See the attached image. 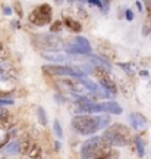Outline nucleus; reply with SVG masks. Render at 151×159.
Here are the masks:
<instances>
[{
	"label": "nucleus",
	"instance_id": "nucleus-3",
	"mask_svg": "<svg viewBox=\"0 0 151 159\" xmlns=\"http://www.w3.org/2000/svg\"><path fill=\"white\" fill-rule=\"evenodd\" d=\"M32 41L38 49H43L45 52L60 50L65 46L63 40L54 34H35L32 37Z\"/></svg>",
	"mask_w": 151,
	"mask_h": 159
},
{
	"label": "nucleus",
	"instance_id": "nucleus-7",
	"mask_svg": "<svg viewBox=\"0 0 151 159\" xmlns=\"http://www.w3.org/2000/svg\"><path fill=\"white\" fill-rule=\"evenodd\" d=\"M101 142H103L101 137H97V136L90 137V139L82 144V148H81V158L82 159H93L95 152H97V149H98V146L101 144Z\"/></svg>",
	"mask_w": 151,
	"mask_h": 159
},
{
	"label": "nucleus",
	"instance_id": "nucleus-16",
	"mask_svg": "<svg viewBox=\"0 0 151 159\" xmlns=\"http://www.w3.org/2000/svg\"><path fill=\"white\" fill-rule=\"evenodd\" d=\"M37 114H38L40 124H43V125L47 124V116H45V111H44V109H43V108H38V109H37Z\"/></svg>",
	"mask_w": 151,
	"mask_h": 159
},
{
	"label": "nucleus",
	"instance_id": "nucleus-17",
	"mask_svg": "<svg viewBox=\"0 0 151 159\" xmlns=\"http://www.w3.org/2000/svg\"><path fill=\"white\" fill-rule=\"evenodd\" d=\"M53 128H54V133H56V136L59 137V139H62L63 137V133H62V127H60V122L59 121H54V124H53Z\"/></svg>",
	"mask_w": 151,
	"mask_h": 159
},
{
	"label": "nucleus",
	"instance_id": "nucleus-24",
	"mask_svg": "<svg viewBox=\"0 0 151 159\" xmlns=\"http://www.w3.org/2000/svg\"><path fill=\"white\" fill-rule=\"evenodd\" d=\"M125 15H126V19H128V21H132V19H134V13H132L131 9H126V11H125Z\"/></svg>",
	"mask_w": 151,
	"mask_h": 159
},
{
	"label": "nucleus",
	"instance_id": "nucleus-18",
	"mask_svg": "<svg viewBox=\"0 0 151 159\" xmlns=\"http://www.w3.org/2000/svg\"><path fill=\"white\" fill-rule=\"evenodd\" d=\"M60 30H62V22H60V21H56L54 24H51V25H50V31H51V33H59Z\"/></svg>",
	"mask_w": 151,
	"mask_h": 159
},
{
	"label": "nucleus",
	"instance_id": "nucleus-23",
	"mask_svg": "<svg viewBox=\"0 0 151 159\" xmlns=\"http://www.w3.org/2000/svg\"><path fill=\"white\" fill-rule=\"evenodd\" d=\"M5 105H13V100H11V99H0V108L5 106Z\"/></svg>",
	"mask_w": 151,
	"mask_h": 159
},
{
	"label": "nucleus",
	"instance_id": "nucleus-14",
	"mask_svg": "<svg viewBox=\"0 0 151 159\" xmlns=\"http://www.w3.org/2000/svg\"><path fill=\"white\" fill-rule=\"evenodd\" d=\"M43 57L49 59V61H54V62H62L66 59L63 55H51V53H43Z\"/></svg>",
	"mask_w": 151,
	"mask_h": 159
},
{
	"label": "nucleus",
	"instance_id": "nucleus-27",
	"mask_svg": "<svg viewBox=\"0 0 151 159\" xmlns=\"http://www.w3.org/2000/svg\"><path fill=\"white\" fill-rule=\"evenodd\" d=\"M136 7H138V9H142V3H141V2H136Z\"/></svg>",
	"mask_w": 151,
	"mask_h": 159
},
{
	"label": "nucleus",
	"instance_id": "nucleus-20",
	"mask_svg": "<svg viewBox=\"0 0 151 159\" xmlns=\"http://www.w3.org/2000/svg\"><path fill=\"white\" fill-rule=\"evenodd\" d=\"M9 139H11V134H6V136L3 137L2 140H0V149H3V148L6 146V144L9 143Z\"/></svg>",
	"mask_w": 151,
	"mask_h": 159
},
{
	"label": "nucleus",
	"instance_id": "nucleus-5",
	"mask_svg": "<svg viewBox=\"0 0 151 159\" xmlns=\"http://www.w3.org/2000/svg\"><path fill=\"white\" fill-rule=\"evenodd\" d=\"M29 22H32L37 27H44L49 22H51V6L44 3L35 7L32 13L29 15Z\"/></svg>",
	"mask_w": 151,
	"mask_h": 159
},
{
	"label": "nucleus",
	"instance_id": "nucleus-15",
	"mask_svg": "<svg viewBox=\"0 0 151 159\" xmlns=\"http://www.w3.org/2000/svg\"><path fill=\"white\" fill-rule=\"evenodd\" d=\"M135 146H136V152H138V156H140V158H142L145 150H144V143H142V140H141L140 137H136V139H135Z\"/></svg>",
	"mask_w": 151,
	"mask_h": 159
},
{
	"label": "nucleus",
	"instance_id": "nucleus-9",
	"mask_svg": "<svg viewBox=\"0 0 151 159\" xmlns=\"http://www.w3.org/2000/svg\"><path fill=\"white\" fill-rule=\"evenodd\" d=\"M129 122H131V125H132L134 128L141 130V128H144V127L147 125V118L142 114H136V112H134V114L129 115Z\"/></svg>",
	"mask_w": 151,
	"mask_h": 159
},
{
	"label": "nucleus",
	"instance_id": "nucleus-19",
	"mask_svg": "<svg viewBox=\"0 0 151 159\" xmlns=\"http://www.w3.org/2000/svg\"><path fill=\"white\" fill-rule=\"evenodd\" d=\"M119 66L123 68V71H126L129 75H134V71L131 69V65H128V63H119Z\"/></svg>",
	"mask_w": 151,
	"mask_h": 159
},
{
	"label": "nucleus",
	"instance_id": "nucleus-13",
	"mask_svg": "<svg viewBox=\"0 0 151 159\" xmlns=\"http://www.w3.org/2000/svg\"><path fill=\"white\" fill-rule=\"evenodd\" d=\"M62 24H65L67 28H71L72 31H75V33H81V30H82V27H81V24H79L78 21H75V19H72V18H69V16L65 18V21Z\"/></svg>",
	"mask_w": 151,
	"mask_h": 159
},
{
	"label": "nucleus",
	"instance_id": "nucleus-22",
	"mask_svg": "<svg viewBox=\"0 0 151 159\" xmlns=\"http://www.w3.org/2000/svg\"><path fill=\"white\" fill-rule=\"evenodd\" d=\"M109 6H110V3H109V2H101L100 9L103 11V13H107V11H109Z\"/></svg>",
	"mask_w": 151,
	"mask_h": 159
},
{
	"label": "nucleus",
	"instance_id": "nucleus-6",
	"mask_svg": "<svg viewBox=\"0 0 151 159\" xmlns=\"http://www.w3.org/2000/svg\"><path fill=\"white\" fill-rule=\"evenodd\" d=\"M65 49L69 55H90L91 52V44L90 41L82 37V35H76L75 39L71 41V43H67L65 46Z\"/></svg>",
	"mask_w": 151,
	"mask_h": 159
},
{
	"label": "nucleus",
	"instance_id": "nucleus-8",
	"mask_svg": "<svg viewBox=\"0 0 151 159\" xmlns=\"http://www.w3.org/2000/svg\"><path fill=\"white\" fill-rule=\"evenodd\" d=\"M101 106V112L109 115H120L122 114V108L118 102H103L100 103Z\"/></svg>",
	"mask_w": 151,
	"mask_h": 159
},
{
	"label": "nucleus",
	"instance_id": "nucleus-12",
	"mask_svg": "<svg viewBox=\"0 0 151 159\" xmlns=\"http://www.w3.org/2000/svg\"><path fill=\"white\" fill-rule=\"evenodd\" d=\"M19 143L21 142H18V140H15V142H12V143H7L5 148L2 149V152L5 155H15L19 152Z\"/></svg>",
	"mask_w": 151,
	"mask_h": 159
},
{
	"label": "nucleus",
	"instance_id": "nucleus-26",
	"mask_svg": "<svg viewBox=\"0 0 151 159\" xmlns=\"http://www.w3.org/2000/svg\"><path fill=\"white\" fill-rule=\"evenodd\" d=\"M3 13H5V15H11V13H12V9H11V7H5Z\"/></svg>",
	"mask_w": 151,
	"mask_h": 159
},
{
	"label": "nucleus",
	"instance_id": "nucleus-11",
	"mask_svg": "<svg viewBox=\"0 0 151 159\" xmlns=\"http://www.w3.org/2000/svg\"><path fill=\"white\" fill-rule=\"evenodd\" d=\"M25 155H28L31 159H40L41 158V149H40L38 144H35L34 142H31L29 143L28 150H27V153Z\"/></svg>",
	"mask_w": 151,
	"mask_h": 159
},
{
	"label": "nucleus",
	"instance_id": "nucleus-21",
	"mask_svg": "<svg viewBox=\"0 0 151 159\" xmlns=\"http://www.w3.org/2000/svg\"><path fill=\"white\" fill-rule=\"evenodd\" d=\"M13 6H15V12H16L18 15H19V18H21V16H22V6H21V3L15 2V3H13Z\"/></svg>",
	"mask_w": 151,
	"mask_h": 159
},
{
	"label": "nucleus",
	"instance_id": "nucleus-28",
	"mask_svg": "<svg viewBox=\"0 0 151 159\" xmlns=\"http://www.w3.org/2000/svg\"><path fill=\"white\" fill-rule=\"evenodd\" d=\"M141 75H142V77H147V75H148V72H147V71H141Z\"/></svg>",
	"mask_w": 151,
	"mask_h": 159
},
{
	"label": "nucleus",
	"instance_id": "nucleus-2",
	"mask_svg": "<svg viewBox=\"0 0 151 159\" xmlns=\"http://www.w3.org/2000/svg\"><path fill=\"white\" fill-rule=\"evenodd\" d=\"M131 139V131L123 124H113L107 130H104L103 140L107 142L110 146H126Z\"/></svg>",
	"mask_w": 151,
	"mask_h": 159
},
{
	"label": "nucleus",
	"instance_id": "nucleus-10",
	"mask_svg": "<svg viewBox=\"0 0 151 159\" xmlns=\"http://www.w3.org/2000/svg\"><path fill=\"white\" fill-rule=\"evenodd\" d=\"M15 124H16V118H15L13 115H7V116L0 119V130L9 131L11 128L15 127Z\"/></svg>",
	"mask_w": 151,
	"mask_h": 159
},
{
	"label": "nucleus",
	"instance_id": "nucleus-1",
	"mask_svg": "<svg viewBox=\"0 0 151 159\" xmlns=\"http://www.w3.org/2000/svg\"><path fill=\"white\" fill-rule=\"evenodd\" d=\"M110 122V116H94V115H76L72 119V127L78 134L93 136L101 128H106Z\"/></svg>",
	"mask_w": 151,
	"mask_h": 159
},
{
	"label": "nucleus",
	"instance_id": "nucleus-4",
	"mask_svg": "<svg viewBox=\"0 0 151 159\" xmlns=\"http://www.w3.org/2000/svg\"><path fill=\"white\" fill-rule=\"evenodd\" d=\"M44 72L51 75H63V77H75V78H84L85 72L79 68L73 66H63V65H45L43 66Z\"/></svg>",
	"mask_w": 151,
	"mask_h": 159
},
{
	"label": "nucleus",
	"instance_id": "nucleus-25",
	"mask_svg": "<svg viewBox=\"0 0 151 159\" xmlns=\"http://www.w3.org/2000/svg\"><path fill=\"white\" fill-rule=\"evenodd\" d=\"M3 55H5V47H3V44H2V43H0V59H3Z\"/></svg>",
	"mask_w": 151,
	"mask_h": 159
}]
</instances>
